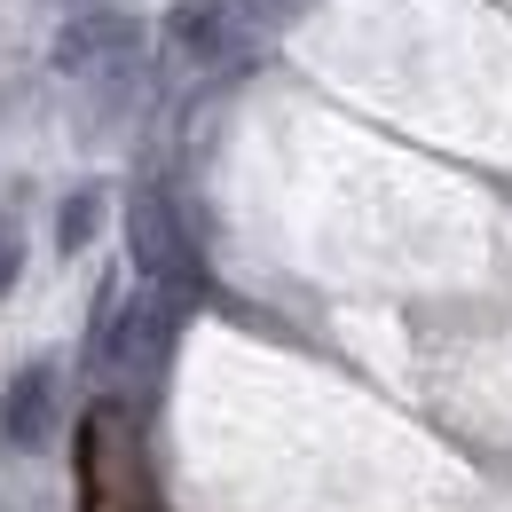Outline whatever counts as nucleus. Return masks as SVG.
Returning <instances> with one entry per match:
<instances>
[{"mask_svg":"<svg viewBox=\"0 0 512 512\" xmlns=\"http://www.w3.org/2000/svg\"><path fill=\"white\" fill-rule=\"evenodd\" d=\"M134 260H142L158 284H182V276H190V260H182V237H174L166 205H150V197H134Z\"/></svg>","mask_w":512,"mask_h":512,"instance_id":"f03ea898","label":"nucleus"},{"mask_svg":"<svg viewBox=\"0 0 512 512\" xmlns=\"http://www.w3.org/2000/svg\"><path fill=\"white\" fill-rule=\"evenodd\" d=\"M95 221H103V190H71L64 213H56V245H64V253H79V245L95 237Z\"/></svg>","mask_w":512,"mask_h":512,"instance_id":"20e7f679","label":"nucleus"},{"mask_svg":"<svg viewBox=\"0 0 512 512\" xmlns=\"http://www.w3.org/2000/svg\"><path fill=\"white\" fill-rule=\"evenodd\" d=\"M119 48H134V24H119V16L111 24H79L64 40V71H95L103 56H119Z\"/></svg>","mask_w":512,"mask_h":512,"instance_id":"7ed1b4c3","label":"nucleus"},{"mask_svg":"<svg viewBox=\"0 0 512 512\" xmlns=\"http://www.w3.org/2000/svg\"><path fill=\"white\" fill-rule=\"evenodd\" d=\"M16 276H24V237L0 221V300H8V284H16Z\"/></svg>","mask_w":512,"mask_h":512,"instance_id":"39448f33","label":"nucleus"},{"mask_svg":"<svg viewBox=\"0 0 512 512\" xmlns=\"http://www.w3.org/2000/svg\"><path fill=\"white\" fill-rule=\"evenodd\" d=\"M0 434L16 449H40L56 434V371L48 363H32V371L8 379V394H0Z\"/></svg>","mask_w":512,"mask_h":512,"instance_id":"f257e3e1","label":"nucleus"}]
</instances>
